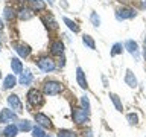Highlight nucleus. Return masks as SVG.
<instances>
[{"label": "nucleus", "mask_w": 146, "mask_h": 137, "mask_svg": "<svg viewBox=\"0 0 146 137\" xmlns=\"http://www.w3.org/2000/svg\"><path fill=\"white\" fill-rule=\"evenodd\" d=\"M64 90V85L58 81H46L43 84V93L49 96H56Z\"/></svg>", "instance_id": "obj_1"}, {"label": "nucleus", "mask_w": 146, "mask_h": 137, "mask_svg": "<svg viewBox=\"0 0 146 137\" xmlns=\"http://www.w3.org/2000/svg\"><path fill=\"white\" fill-rule=\"evenodd\" d=\"M43 102H44V98H43V93L40 90L31 88L27 91V104L31 107H40V105H43Z\"/></svg>", "instance_id": "obj_2"}, {"label": "nucleus", "mask_w": 146, "mask_h": 137, "mask_svg": "<svg viewBox=\"0 0 146 137\" xmlns=\"http://www.w3.org/2000/svg\"><path fill=\"white\" fill-rule=\"evenodd\" d=\"M36 66H38L40 70H43L46 73H50V72H53L55 70V67H56V64H55V61L52 58H49V57H43V58H40V59H36Z\"/></svg>", "instance_id": "obj_3"}, {"label": "nucleus", "mask_w": 146, "mask_h": 137, "mask_svg": "<svg viewBox=\"0 0 146 137\" xmlns=\"http://www.w3.org/2000/svg\"><path fill=\"white\" fill-rule=\"evenodd\" d=\"M137 15V11L132 8H128V6H122L116 11V18L119 21H123V20H128V18H134Z\"/></svg>", "instance_id": "obj_4"}, {"label": "nucleus", "mask_w": 146, "mask_h": 137, "mask_svg": "<svg viewBox=\"0 0 146 137\" xmlns=\"http://www.w3.org/2000/svg\"><path fill=\"white\" fill-rule=\"evenodd\" d=\"M14 120H17V113L11 108H3L0 111V123L2 125H8V123H12Z\"/></svg>", "instance_id": "obj_5"}, {"label": "nucleus", "mask_w": 146, "mask_h": 137, "mask_svg": "<svg viewBox=\"0 0 146 137\" xmlns=\"http://www.w3.org/2000/svg\"><path fill=\"white\" fill-rule=\"evenodd\" d=\"M72 116H73V122L78 123V125H82V123H87V122H88V113H87L82 107L73 110Z\"/></svg>", "instance_id": "obj_6"}, {"label": "nucleus", "mask_w": 146, "mask_h": 137, "mask_svg": "<svg viewBox=\"0 0 146 137\" xmlns=\"http://www.w3.org/2000/svg\"><path fill=\"white\" fill-rule=\"evenodd\" d=\"M6 100H8V105H9V107H11L17 114H20V113L23 111V104H21V100H20V98H18L17 94H9Z\"/></svg>", "instance_id": "obj_7"}, {"label": "nucleus", "mask_w": 146, "mask_h": 137, "mask_svg": "<svg viewBox=\"0 0 146 137\" xmlns=\"http://www.w3.org/2000/svg\"><path fill=\"white\" fill-rule=\"evenodd\" d=\"M12 47L15 49V52L20 55L21 58H27L31 55V52H32L31 46L29 44H25V43H14Z\"/></svg>", "instance_id": "obj_8"}, {"label": "nucleus", "mask_w": 146, "mask_h": 137, "mask_svg": "<svg viewBox=\"0 0 146 137\" xmlns=\"http://www.w3.org/2000/svg\"><path fill=\"white\" fill-rule=\"evenodd\" d=\"M35 122H36V125L43 126V128H46V130H47V128H52V120L43 113H36L35 114Z\"/></svg>", "instance_id": "obj_9"}, {"label": "nucleus", "mask_w": 146, "mask_h": 137, "mask_svg": "<svg viewBox=\"0 0 146 137\" xmlns=\"http://www.w3.org/2000/svg\"><path fill=\"white\" fill-rule=\"evenodd\" d=\"M32 81H34V75H32V72L29 70V68H25V70L20 73L18 82H20L21 85H31Z\"/></svg>", "instance_id": "obj_10"}, {"label": "nucleus", "mask_w": 146, "mask_h": 137, "mask_svg": "<svg viewBox=\"0 0 146 137\" xmlns=\"http://www.w3.org/2000/svg\"><path fill=\"white\" fill-rule=\"evenodd\" d=\"M76 81H78V84H79L81 88H84V90L88 88V82H87L85 73H84V70H82L81 67L76 68Z\"/></svg>", "instance_id": "obj_11"}, {"label": "nucleus", "mask_w": 146, "mask_h": 137, "mask_svg": "<svg viewBox=\"0 0 146 137\" xmlns=\"http://www.w3.org/2000/svg\"><path fill=\"white\" fill-rule=\"evenodd\" d=\"M123 47H125L128 52L132 55V57H135V58L139 57V44H137L134 40H128V41H125Z\"/></svg>", "instance_id": "obj_12"}, {"label": "nucleus", "mask_w": 146, "mask_h": 137, "mask_svg": "<svg viewBox=\"0 0 146 137\" xmlns=\"http://www.w3.org/2000/svg\"><path fill=\"white\" fill-rule=\"evenodd\" d=\"M34 17V9L32 8H26V6H23L18 9V18H20L21 21H26V20H29V18Z\"/></svg>", "instance_id": "obj_13"}, {"label": "nucleus", "mask_w": 146, "mask_h": 137, "mask_svg": "<svg viewBox=\"0 0 146 137\" xmlns=\"http://www.w3.org/2000/svg\"><path fill=\"white\" fill-rule=\"evenodd\" d=\"M43 23L46 25V27H47L49 31H56L58 29V23L55 21V18L50 15V14H46L43 17Z\"/></svg>", "instance_id": "obj_14"}, {"label": "nucleus", "mask_w": 146, "mask_h": 137, "mask_svg": "<svg viewBox=\"0 0 146 137\" xmlns=\"http://www.w3.org/2000/svg\"><path fill=\"white\" fill-rule=\"evenodd\" d=\"M50 53L56 55V57L64 55V44L61 43V41H53V43L50 44Z\"/></svg>", "instance_id": "obj_15"}, {"label": "nucleus", "mask_w": 146, "mask_h": 137, "mask_svg": "<svg viewBox=\"0 0 146 137\" xmlns=\"http://www.w3.org/2000/svg\"><path fill=\"white\" fill-rule=\"evenodd\" d=\"M125 84L128 87H131V88H135L137 87V78L134 76V73H132V70H129V68H128L126 73H125Z\"/></svg>", "instance_id": "obj_16"}, {"label": "nucleus", "mask_w": 146, "mask_h": 137, "mask_svg": "<svg viewBox=\"0 0 146 137\" xmlns=\"http://www.w3.org/2000/svg\"><path fill=\"white\" fill-rule=\"evenodd\" d=\"M18 126L17 125H14V123H8L6 126H5V130H3V134L5 137H17L18 134Z\"/></svg>", "instance_id": "obj_17"}, {"label": "nucleus", "mask_w": 146, "mask_h": 137, "mask_svg": "<svg viewBox=\"0 0 146 137\" xmlns=\"http://www.w3.org/2000/svg\"><path fill=\"white\" fill-rule=\"evenodd\" d=\"M15 84H17V78L14 73H11L3 79V90H11L12 87H15Z\"/></svg>", "instance_id": "obj_18"}, {"label": "nucleus", "mask_w": 146, "mask_h": 137, "mask_svg": "<svg viewBox=\"0 0 146 137\" xmlns=\"http://www.w3.org/2000/svg\"><path fill=\"white\" fill-rule=\"evenodd\" d=\"M11 68H12V73L14 75H20V73L25 70L23 68V64L18 58H11Z\"/></svg>", "instance_id": "obj_19"}, {"label": "nucleus", "mask_w": 146, "mask_h": 137, "mask_svg": "<svg viewBox=\"0 0 146 137\" xmlns=\"http://www.w3.org/2000/svg\"><path fill=\"white\" fill-rule=\"evenodd\" d=\"M3 17H5V20L12 21V20H15V17H18V12L14 8L6 6V8H5V11H3Z\"/></svg>", "instance_id": "obj_20"}, {"label": "nucleus", "mask_w": 146, "mask_h": 137, "mask_svg": "<svg viewBox=\"0 0 146 137\" xmlns=\"http://www.w3.org/2000/svg\"><path fill=\"white\" fill-rule=\"evenodd\" d=\"M110 99H111V102H113L114 107H116L117 111H123V104H122L120 98H119L116 93H110Z\"/></svg>", "instance_id": "obj_21"}, {"label": "nucleus", "mask_w": 146, "mask_h": 137, "mask_svg": "<svg viewBox=\"0 0 146 137\" xmlns=\"http://www.w3.org/2000/svg\"><path fill=\"white\" fill-rule=\"evenodd\" d=\"M27 3L31 5V8L34 9V11H43L46 8L44 0H27Z\"/></svg>", "instance_id": "obj_22"}, {"label": "nucleus", "mask_w": 146, "mask_h": 137, "mask_svg": "<svg viewBox=\"0 0 146 137\" xmlns=\"http://www.w3.org/2000/svg\"><path fill=\"white\" fill-rule=\"evenodd\" d=\"M17 126H18V130L20 131H32V123L29 122V120H26V119H23V120H18V123H17Z\"/></svg>", "instance_id": "obj_23"}, {"label": "nucleus", "mask_w": 146, "mask_h": 137, "mask_svg": "<svg viewBox=\"0 0 146 137\" xmlns=\"http://www.w3.org/2000/svg\"><path fill=\"white\" fill-rule=\"evenodd\" d=\"M82 43H84L90 50H94L96 49V43H94V40L91 38L90 35H84V37H82Z\"/></svg>", "instance_id": "obj_24"}, {"label": "nucleus", "mask_w": 146, "mask_h": 137, "mask_svg": "<svg viewBox=\"0 0 146 137\" xmlns=\"http://www.w3.org/2000/svg\"><path fill=\"white\" fill-rule=\"evenodd\" d=\"M32 137H47V134H46L43 126L36 125V126L32 128Z\"/></svg>", "instance_id": "obj_25"}, {"label": "nucleus", "mask_w": 146, "mask_h": 137, "mask_svg": "<svg viewBox=\"0 0 146 137\" xmlns=\"http://www.w3.org/2000/svg\"><path fill=\"white\" fill-rule=\"evenodd\" d=\"M62 20H64V23L67 25V27H68L70 31H73L75 34H78V32H79V26H78L73 20H70V18H67V17H64Z\"/></svg>", "instance_id": "obj_26"}, {"label": "nucleus", "mask_w": 146, "mask_h": 137, "mask_svg": "<svg viewBox=\"0 0 146 137\" xmlns=\"http://www.w3.org/2000/svg\"><path fill=\"white\" fill-rule=\"evenodd\" d=\"M123 46H122V43H114L113 44V49H111V52H110V55L111 57H116V55H120L122 52H123Z\"/></svg>", "instance_id": "obj_27"}, {"label": "nucleus", "mask_w": 146, "mask_h": 137, "mask_svg": "<svg viewBox=\"0 0 146 137\" xmlns=\"http://www.w3.org/2000/svg\"><path fill=\"white\" fill-rule=\"evenodd\" d=\"M81 107L85 110L87 113H90V100H88V98L87 96H81Z\"/></svg>", "instance_id": "obj_28"}, {"label": "nucleus", "mask_w": 146, "mask_h": 137, "mask_svg": "<svg viewBox=\"0 0 146 137\" xmlns=\"http://www.w3.org/2000/svg\"><path fill=\"white\" fill-rule=\"evenodd\" d=\"M58 137H76V132H73L72 130H59Z\"/></svg>", "instance_id": "obj_29"}, {"label": "nucleus", "mask_w": 146, "mask_h": 137, "mask_svg": "<svg viewBox=\"0 0 146 137\" xmlns=\"http://www.w3.org/2000/svg\"><path fill=\"white\" fill-rule=\"evenodd\" d=\"M90 20H91V23H93V26H96V27L100 26V18H99V15H98V14H96L94 11H91V14H90Z\"/></svg>", "instance_id": "obj_30"}, {"label": "nucleus", "mask_w": 146, "mask_h": 137, "mask_svg": "<svg viewBox=\"0 0 146 137\" xmlns=\"http://www.w3.org/2000/svg\"><path fill=\"white\" fill-rule=\"evenodd\" d=\"M126 119H128V122H129L131 125H137V123H139V116H137L135 113H129L126 116Z\"/></svg>", "instance_id": "obj_31"}, {"label": "nucleus", "mask_w": 146, "mask_h": 137, "mask_svg": "<svg viewBox=\"0 0 146 137\" xmlns=\"http://www.w3.org/2000/svg\"><path fill=\"white\" fill-rule=\"evenodd\" d=\"M64 64H66V58H64V55H61V59H59L58 66H59V67H64Z\"/></svg>", "instance_id": "obj_32"}, {"label": "nucleus", "mask_w": 146, "mask_h": 137, "mask_svg": "<svg viewBox=\"0 0 146 137\" xmlns=\"http://www.w3.org/2000/svg\"><path fill=\"white\" fill-rule=\"evenodd\" d=\"M119 3H129V2H132V0H117Z\"/></svg>", "instance_id": "obj_33"}, {"label": "nucleus", "mask_w": 146, "mask_h": 137, "mask_svg": "<svg viewBox=\"0 0 146 137\" xmlns=\"http://www.w3.org/2000/svg\"><path fill=\"white\" fill-rule=\"evenodd\" d=\"M3 27H5V25H3V20L0 18V31H3Z\"/></svg>", "instance_id": "obj_34"}, {"label": "nucleus", "mask_w": 146, "mask_h": 137, "mask_svg": "<svg viewBox=\"0 0 146 137\" xmlns=\"http://www.w3.org/2000/svg\"><path fill=\"white\" fill-rule=\"evenodd\" d=\"M143 57H145V59H146V46H145V50H143Z\"/></svg>", "instance_id": "obj_35"}, {"label": "nucleus", "mask_w": 146, "mask_h": 137, "mask_svg": "<svg viewBox=\"0 0 146 137\" xmlns=\"http://www.w3.org/2000/svg\"><path fill=\"white\" fill-rule=\"evenodd\" d=\"M0 52H2V43H0Z\"/></svg>", "instance_id": "obj_36"}, {"label": "nucleus", "mask_w": 146, "mask_h": 137, "mask_svg": "<svg viewBox=\"0 0 146 137\" xmlns=\"http://www.w3.org/2000/svg\"><path fill=\"white\" fill-rule=\"evenodd\" d=\"M145 46H146V37H145Z\"/></svg>", "instance_id": "obj_37"}, {"label": "nucleus", "mask_w": 146, "mask_h": 137, "mask_svg": "<svg viewBox=\"0 0 146 137\" xmlns=\"http://www.w3.org/2000/svg\"><path fill=\"white\" fill-rule=\"evenodd\" d=\"M0 78H2V70H0Z\"/></svg>", "instance_id": "obj_38"}, {"label": "nucleus", "mask_w": 146, "mask_h": 137, "mask_svg": "<svg viewBox=\"0 0 146 137\" xmlns=\"http://www.w3.org/2000/svg\"><path fill=\"white\" fill-rule=\"evenodd\" d=\"M47 137H52V136H47Z\"/></svg>", "instance_id": "obj_39"}]
</instances>
